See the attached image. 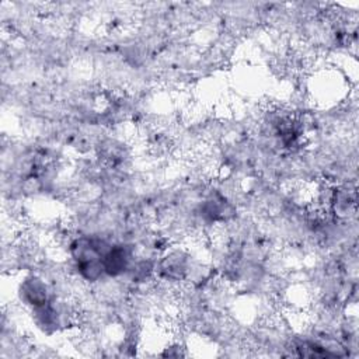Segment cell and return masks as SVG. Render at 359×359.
<instances>
[{
    "label": "cell",
    "instance_id": "cell-1",
    "mask_svg": "<svg viewBox=\"0 0 359 359\" xmlns=\"http://www.w3.org/2000/svg\"><path fill=\"white\" fill-rule=\"evenodd\" d=\"M50 289L46 286V283L36 278V276H29L27 278L21 286H20V297L24 303L32 306V307H39L50 302Z\"/></svg>",
    "mask_w": 359,
    "mask_h": 359
}]
</instances>
